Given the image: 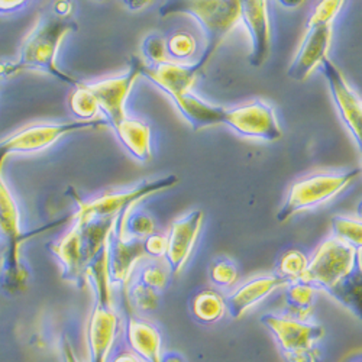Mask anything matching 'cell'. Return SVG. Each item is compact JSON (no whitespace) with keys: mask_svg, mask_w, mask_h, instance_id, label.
Wrapping results in <instances>:
<instances>
[{"mask_svg":"<svg viewBox=\"0 0 362 362\" xmlns=\"http://www.w3.org/2000/svg\"><path fill=\"white\" fill-rule=\"evenodd\" d=\"M361 250L332 236L319 245L308 262L301 281L323 288L354 309L359 310L361 298Z\"/></svg>","mask_w":362,"mask_h":362,"instance_id":"6da1fadb","label":"cell"},{"mask_svg":"<svg viewBox=\"0 0 362 362\" xmlns=\"http://www.w3.org/2000/svg\"><path fill=\"white\" fill-rule=\"evenodd\" d=\"M74 31H77V23L70 18L63 19L55 15L41 18L25 38L16 62L0 63V77L13 76L23 70H40L67 84L78 86L80 81L57 66V55L63 40Z\"/></svg>","mask_w":362,"mask_h":362,"instance_id":"7a4b0ae2","label":"cell"},{"mask_svg":"<svg viewBox=\"0 0 362 362\" xmlns=\"http://www.w3.org/2000/svg\"><path fill=\"white\" fill-rule=\"evenodd\" d=\"M161 16L174 13H185L193 16L206 34V48L202 57L193 63L197 76L204 70L218 48L233 31L240 19V2L236 0H215V2H199V0H185V2H168L160 9Z\"/></svg>","mask_w":362,"mask_h":362,"instance_id":"3957f363","label":"cell"},{"mask_svg":"<svg viewBox=\"0 0 362 362\" xmlns=\"http://www.w3.org/2000/svg\"><path fill=\"white\" fill-rule=\"evenodd\" d=\"M4 164L5 160L0 158V240L6 245L0 287L9 294H16L25 288L28 281V271L21 262L19 250L31 235L22 230L21 210L4 178Z\"/></svg>","mask_w":362,"mask_h":362,"instance_id":"277c9868","label":"cell"},{"mask_svg":"<svg viewBox=\"0 0 362 362\" xmlns=\"http://www.w3.org/2000/svg\"><path fill=\"white\" fill-rule=\"evenodd\" d=\"M359 175V168L346 173H322L301 178L291 186L287 199L277 214L280 223L287 222L294 215L334 199L344 192Z\"/></svg>","mask_w":362,"mask_h":362,"instance_id":"5b68a950","label":"cell"},{"mask_svg":"<svg viewBox=\"0 0 362 362\" xmlns=\"http://www.w3.org/2000/svg\"><path fill=\"white\" fill-rule=\"evenodd\" d=\"M264 326L274 335L287 362H315V345L325 330L320 325L297 320L288 316L268 313L261 317Z\"/></svg>","mask_w":362,"mask_h":362,"instance_id":"8992f818","label":"cell"},{"mask_svg":"<svg viewBox=\"0 0 362 362\" xmlns=\"http://www.w3.org/2000/svg\"><path fill=\"white\" fill-rule=\"evenodd\" d=\"M177 183H178V178L175 175H168L158 180L144 181V183H141L132 190L105 194L88 202L77 199L78 210L74 215V222L86 223L93 219L116 218L120 214L129 212V210L142 199L154 193L171 189Z\"/></svg>","mask_w":362,"mask_h":362,"instance_id":"52a82bcc","label":"cell"},{"mask_svg":"<svg viewBox=\"0 0 362 362\" xmlns=\"http://www.w3.org/2000/svg\"><path fill=\"white\" fill-rule=\"evenodd\" d=\"M107 125L106 120L95 119L83 122V120H76V122H64V124H37L26 127L4 141H0V158L6 160L13 154H29L38 153V151L47 149L54 145L58 139L63 136L77 132L87 131L98 127Z\"/></svg>","mask_w":362,"mask_h":362,"instance_id":"ba28073f","label":"cell"},{"mask_svg":"<svg viewBox=\"0 0 362 362\" xmlns=\"http://www.w3.org/2000/svg\"><path fill=\"white\" fill-rule=\"evenodd\" d=\"M142 67L144 63L138 57H134L131 67L122 76L86 84L98 102L99 112H103L106 116V124L112 129L128 117L127 100L132 92L135 80L141 76Z\"/></svg>","mask_w":362,"mask_h":362,"instance_id":"9c48e42d","label":"cell"},{"mask_svg":"<svg viewBox=\"0 0 362 362\" xmlns=\"http://www.w3.org/2000/svg\"><path fill=\"white\" fill-rule=\"evenodd\" d=\"M222 125L245 138L273 142L283 136L274 109L262 100H254L232 109L225 107Z\"/></svg>","mask_w":362,"mask_h":362,"instance_id":"30bf717a","label":"cell"},{"mask_svg":"<svg viewBox=\"0 0 362 362\" xmlns=\"http://www.w3.org/2000/svg\"><path fill=\"white\" fill-rule=\"evenodd\" d=\"M320 71L327 78L332 99L339 112V116L345 127L349 129L352 138L361 148V129H362V106L361 99L346 83L339 69L327 57L319 66Z\"/></svg>","mask_w":362,"mask_h":362,"instance_id":"8fae6325","label":"cell"},{"mask_svg":"<svg viewBox=\"0 0 362 362\" xmlns=\"http://www.w3.org/2000/svg\"><path fill=\"white\" fill-rule=\"evenodd\" d=\"M145 257L144 239H131L124 236L119 215L107 238V267L112 284L125 286L135 264Z\"/></svg>","mask_w":362,"mask_h":362,"instance_id":"7c38bea8","label":"cell"},{"mask_svg":"<svg viewBox=\"0 0 362 362\" xmlns=\"http://www.w3.org/2000/svg\"><path fill=\"white\" fill-rule=\"evenodd\" d=\"M203 225V212L202 210H193L186 216L177 219L167 236V251L165 261L171 276H177L187 264L196 240L200 235Z\"/></svg>","mask_w":362,"mask_h":362,"instance_id":"4fadbf2b","label":"cell"},{"mask_svg":"<svg viewBox=\"0 0 362 362\" xmlns=\"http://www.w3.org/2000/svg\"><path fill=\"white\" fill-rule=\"evenodd\" d=\"M119 332V316L113 305L95 303L87 323L88 362H107Z\"/></svg>","mask_w":362,"mask_h":362,"instance_id":"5bb4252c","label":"cell"},{"mask_svg":"<svg viewBox=\"0 0 362 362\" xmlns=\"http://www.w3.org/2000/svg\"><path fill=\"white\" fill-rule=\"evenodd\" d=\"M332 41V25H308V31L287 76L296 81H305L327 57Z\"/></svg>","mask_w":362,"mask_h":362,"instance_id":"9a60e30c","label":"cell"},{"mask_svg":"<svg viewBox=\"0 0 362 362\" xmlns=\"http://www.w3.org/2000/svg\"><path fill=\"white\" fill-rule=\"evenodd\" d=\"M248 29L252 51L250 55V64L259 69L271 52V25L268 16L267 2H240V19Z\"/></svg>","mask_w":362,"mask_h":362,"instance_id":"2e32d148","label":"cell"},{"mask_svg":"<svg viewBox=\"0 0 362 362\" xmlns=\"http://www.w3.org/2000/svg\"><path fill=\"white\" fill-rule=\"evenodd\" d=\"M290 283L280 276H262L255 277L240 287H238L233 293H230L225 298V309L233 317H243L251 308L258 305L259 301L267 298L271 293L279 288L287 287Z\"/></svg>","mask_w":362,"mask_h":362,"instance_id":"e0dca14e","label":"cell"},{"mask_svg":"<svg viewBox=\"0 0 362 362\" xmlns=\"http://www.w3.org/2000/svg\"><path fill=\"white\" fill-rule=\"evenodd\" d=\"M48 248L63 268V279L81 287L86 283V259L80 225L74 223L66 235L52 243Z\"/></svg>","mask_w":362,"mask_h":362,"instance_id":"ac0fdd59","label":"cell"},{"mask_svg":"<svg viewBox=\"0 0 362 362\" xmlns=\"http://www.w3.org/2000/svg\"><path fill=\"white\" fill-rule=\"evenodd\" d=\"M141 76H145L149 81H153L171 99L192 92V87L197 78L193 64H177L170 62L156 67H148L144 64Z\"/></svg>","mask_w":362,"mask_h":362,"instance_id":"d6986e66","label":"cell"},{"mask_svg":"<svg viewBox=\"0 0 362 362\" xmlns=\"http://www.w3.org/2000/svg\"><path fill=\"white\" fill-rule=\"evenodd\" d=\"M127 339L131 352L142 362H161V337L156 326L131 317L127 326Z\"/></svg>","mask_w":362,"mask_h":362,"instance_id":"ffe728a7","label":"cell"},{"mask_svg":"<svg viewBox=\"0 0 362 362\" xmlns=\"http://www.w3.org/2000/svg\"><path fill=\"white\" fill-rule=\"evenodd\" d=\"M173 102L194 131L222 125L225 110L222 106L207 103L192 92L173 99Z\"/></svg>","mask_w":362,"mask_h":362,"instance_id":"44dd1931","label":"cell"},{"mask_svg":"<svg viewBox=\"0 0 362 362\" xmlns=\"http://www.w3.org/2000/svg\"><path fill=\"white\" fill-rule=\"evenodd\" d=\"M128 153L141 163H148L153 158V145H151V128L139 119H131L129 116L113 128Z\"/></svg>","mask_w":362,"mask_h":362,"instance_id":"7402d4cb","label":"cell"},{"mask_svg":"<svg viewBox=\"0 0 362 362\" xmlns=\"http://www.w3.org/2000/svg\"><path fill=\"white\" fill-rule=\"evenodd\" d=\"M225 312V298L218 291L203 290L192 300V313L202 323H215Z\"/></svg>","mask_w":362,"mask_h":362,"instance_id":"603a6c76","label":"cell"},{"mask_svg":"<svg viewBox=\"0 0 362 362\" xmlns=\"http://www.w3.org/2000/svg\"><path fill=\"white\" fill-rule=\"evenodd\" d=\"M316 294V287L306 281H294L287 286L286 298L290 312L294 315L293 319L306 320Z\"/></svg>","mask_w":362,"mask_h":362,"instance_id":"cb8c5ba5","label":"cell"},{"mask_svg":"<svg viewBox=\"0 0 362 362\" xmlns=\"http://www.w3.org/2000/svg\"><path fill=\"white\" fill-rule=\"evenodd\" d=\"M119 221L124 236L131 239H145L156 232V223L151 215L136 207H132L129 212L120 214Z\"/></svg>","mask_w":362,"mask_h":362,"instance_id":"d4e9b609","label":"cell"},{"mask_svg":"<svg viewBox=\"0 0 362 362\" xmlns=\"http://www.w3.org/2000/svg\"><path fill=\"white\" fill-rule=\"evenodd\" d=\"M70 109L83 122L95 120L99 113V106L95 96L83 83L77 86V88L70 96Z\"/></svg>","mask_w":362,"mask_h":362,"instance_id":"484cf974","label":"cell"},{"mask_svg":"<svg viewBox=\"0 0 362 362\" xmlns=\"http://www.w3.org/2000/svg\"><path fill=\"white\" fill-rule=\"evenodd\" d=\"M308 262L309 259L303 252L298 250H290L284 252L279 261L277 276L287 280L288 283L300 281L308 268Z\"/></svg>","mask_w":362,"mask_h":362,"instance_id":"4316f807","label":"cell"},{"mask_svg":"<svg viewBox=\"0 0 362 362\" xmlns=\"http://www.w3.org/2000/svg\"><path fill=\"white\" fill-rule=\"evenodd\" d=\"M332 229L334 236L341 239L342 243L361 250L362 245V225L359 219L345 218V216H334L332 218Z\"/></svg>","mask_w":362,"mask_h":362,"instance_id":"83f0119b","label":"cell"},{"mask_svg":"<svg viewBox=\"0 0 362 362\" xmlns=\"http://www.w3.org/2000/svg\"><path fill=\"white\" fill-rule=\"evenodd\" d=\"M167 55L175 59H185L190 58L196 54L197 41L189 33H175L168 40H165Z\"/></svg>","mask_w":362,"mask_h":362,"instance_id":"f1b7e54d","label":"cell"},{"mask_svg":"<svg viewBox=\"0 0 362 362\" xmlns=\"http://www.w3.org/2000/svg\"><path fill=\"white\" fill-rule=\"evenodd\" d=\"M168 274H170L168 267H164L158 262L146 264L141 269V276H139L138 281H141L142 284H145L149 288H153L154 291L160 293L167 286Z\"/></svg>","mask_w":362,"mask_h":362,"instance_id":"f546056e","label":"cell"},{"mask_svg":"<svg viewBox=\"0 0 362 362\" xmlns=\"http://www.w3.org/2000/svg\"><path fill=\"white\" fill-rule=\"evenodd\" d=\"M142 54L144 58L153 64V67L167 62V48L165 38L160 34H149L142 41Z\"/></svg>","mask_w":362,"mask_h":362,"instance_id":"4dcf8cb0","label":"cell"},{"mask_svg":"<svg viewBox=\"0 0 362 362\" xmlns=\"http://www.w3.org/2000/svg\"><path fill=\"white\" fill-rule=\"evenodd\" d=\"M210 279L218 287L226 288L235 284L238 279V269L230 259L219 258L210 268Z\"/></svg>","mask_w":362,"mask_h":362,"instance_id":"1f68e13d","label":"cell"},{"mask_svg":"<svg viewBox=\"0 0 362 362\" xmlns=\"http://www.w3.org/2000/svg\"><path fill=\"white\" fill-rule=\"evenodd\" d=\"M131 301L142 312L156 310L158 306V293L136 280L131 287Z\"/></svg>","mask_w":362,"mask_h":362,"instance_id":"d6a6232c","label":"cell"},{"mask_svg":"<svg viewBox=\"0 0 362 362\" xmlns=\"http://www.w3.org/2000/svg\"><path fill=\"white\" fill-rule=\"evenodd\" d=\"M344 2H322L313 11L308 25H332V21L342 9Z\"/></svg>","mask_w":362,"mask_h":362,"instance_id":"836d02e7","label":"cell"},{"mask_svg":"<svg viewBox=\"0 0 362 362\" xmlns=\"http://www.w3.org/2000/svg\"><path fill=\"white\" fill-rule=\"evenodd\" d=\"M145 255L153 258H161L167 251V236L160 233H151L144 239Z\"/></svg>","mask_w":362,"mask_h":362,"instance_id":"e575fe53","label":"cell"},{"mask_svg":"<svg viewBox=\"0 0 362 362\" xmlns=\"http://www.w3.org/2000/svg\"><path fill=\"white\" fill-rule=\"evenodd\" d=\"M62 359L63 362H80L73 349V345L67 338H64L62 342Z\"/></svg>","mask_w":362,"mask_h":362,"instance_id":"d590c367","label":"cell"},{"mask_svg":"<svg viewBox=\"0 0 362 362\" xmlns=\"http://www.w3.org/2000/svg\"><path fill=\"white\" fill-rule=\"evenodd\" d=\"M71 9H73V4H70V2H55L52 11H54L55 16L67 19L71 13Z\"/></svg>","mask_w":362,"mask_h":362,"instance_id":"8d00e7d4","label":"cell"},{"mask_svg":"<svg viewBox=\"0 0 362 362\" xmlns=\"http://www.w3.org/2000/svg\"><path fill=\"white\" fill-rule=\"evenodd\" d=\"M107 362H142V361L134 352L125 351V352H119L113 358H109Z\"/></svg>","mask_w":362,"mask_h":362,"instance_id":"74e56055","label":"cell"},{"mask_svg":"<svg viewBox=\"0 0 362 362\" xmlns=\"http://www.w3.org/2000/svg\"><path fill=\"white\" fill-rule=\"evenodd\" d=\"M25 2H0V13H11L23 8Z\"/></svg>","mask_w":362,"mask_h":362,"instance_id":"f35d334b","label":"cell"},{"mask_svg":"<svg viewBox=\"0 0 362 362\" xmlns=\"http://www.w3.org/2000/svg\"><path fill=\"white\" fill-rule=\"evenodd\" d=\"M125 6H128V11L131 12H139L144 11L146 6H149V2H124Z\"/></svg>","mask_w":362,"mask_h":362,"instance_id":"ab89813d","label":"cell"},{"mask_svg":"<svg viewBox=\"0 0 362 362\" xmlns=\"http://www.w3.org/2000/svg\"><path fill=\"white\" fill-rule=\"evenodd\" d=\"M161 362H185L178 354H168L165 356H161Z\"/></svg>","mask_w":362,"mask_h":362,"instance_id":"60d3db41","label":"cell"},{"mask_svg":"<svg viewBox=\"0 0 362 362\" xmlns=\"http://www.w3.org/2000/svg\"><path fill=\"white\" fill-rule=\"evenodd\" d=\"M280 5L281 6H291V8H296V6H300L301 5V2H280Z\"/></svg>","mask_w":362,"mask_h":362,"instance_id":"b9f144b4","label":"cell"},{"mask_svg":"<svg viewBox=\"0 0 362 362\" xmlns=\"http://www.w3.org/2000/svg\"><path fill=\"white\" fill-rule=\"evenodd\" d=\"M352 362H354V361H352ZM355 362H359V359H358V361H355Z\"/></svg>","mask_w":362,"mask_h":362,"instance_id":"7bdbcfd3","label":"cell"}]
</instances>
